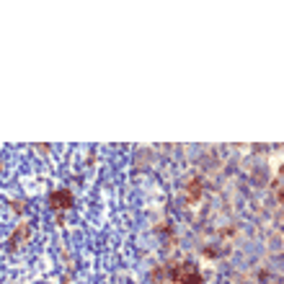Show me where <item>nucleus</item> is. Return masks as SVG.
<instances>
[{
	"instance_id": "obj_1",
	"label": "nucleus",
	"mask_w": 284,
	"mask_h": 284,
	"mask_svg": "<svg viewBox=\"0 0 284 284\" xmlns=\"http://www.w3.org/2000/svg\"><path fill=\"white\" fill-rule=\"evenodd\" d=\"M49 204L57 207V209H65V207H70V194H67V191H54Z\"/></svg>"
}]
</instances>
